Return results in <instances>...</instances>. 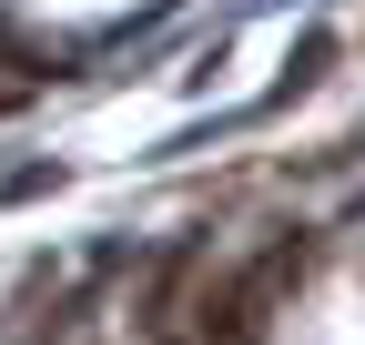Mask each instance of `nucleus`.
Segmentation results:
<instances>
[{
    "mask_svg": "<svg viewBox=\"0 0 365 345\" xmlns=\"http://www.w3.org/2000/svg\"><path fill=\"white\" fill-rule=\"evenodd\" d=\"M294 274H304V244H264L254 264L213 274V284H203V305H193L203 345H264V335H274V294H284Z\"/></svg>",
    "mask_w": 365,
    "mask_h": 345,
    "instance_id": "nucleus-1",
    "label": "nucleus"
},
{
    "mask_svg": "<svg viewBox=\"0 0 365 345\" xmlns=\"http://www.w3.org/2000/svg\"><path fill=\"white\" fill-rule=\"evenodd\" d=\"M0 112H11V92H0Z\"/></svg>",
    "mask_w": 365,
    "mask_h": 345,
    "instance_id": "nucleus-2",
    "label": "nucleus"
}]
</instances>
